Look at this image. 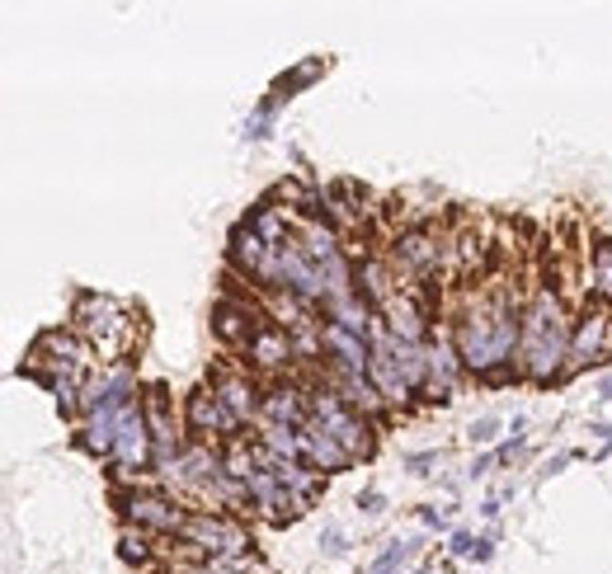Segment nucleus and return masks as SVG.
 Wrapping results in <instances>:
<instances>
[{
    "label": "nucleus",
    "instance_id": "1",
    "mask_svg": "<svg viewBox=\"0 0 612 574\" xmlns=\"http://www.w3.org/2000/svg\"><path fill=\"white\" fill-rule=\"evenodd\" d=\"M132 518L137 523H151V528H175L179 523V513L160 499H132Z\"/></svg>",
    "mask_w": 612,
    "mask_h": 574
},
{
    "label": "nucleus",
    "instance_id": "2",
    "mask_svg": "<svg viewBox=\"0 0 612 574\" xmlns=\"http://www.w3.org/2000/svg\"><path fill=\"white\" fill-rule=\"evenodd\" d=\"M189 419L199 424V428H212V424L221 419V409H217V400H212V396H203V391H199V396H193V405H189Z\"/></svg>",
    "mask_w": 612,
    "mask_h": 574
},
{
    "label": "nucleus",
    "instance_id": "5",
    "mask_svg": "<svg viewBox=\"0 0 612 574\" xmlns=\"http://www.w3.org/2000/svg\"><path fill=\"white\" fill-rule=\"evenodd\" d=\"M471 438H481V443H485V438H495V419H481L476 428H471Z\"/></svg>",
    "mask_w": 612,
    "mask_h": 574
},
{
    "label": "nucleus",
    "instance_id": "4",
    "mask_svg": "<svg viewBox=\"0 0 612 574\" xmlns=\"http://www.w3.org/2000/svg\"><path fill=\"white\" fill-rule=\"evenodd\" d=\"M410 556H414V546H396V551H386V556H382V560H377L368 574H396V569H401Z\"/></svg>",
    "mask_w": 612,
    "mask_h": 574
},
{
    "label": "nucleus",
    "instance_id": "3",
    "mask_svg": "<svg viewBox=\"0 0 612 574\" xmlns=\"http://www.w3.org/2000/svg\"><path fill=\"white\" fill-rule=\"evenodd\" d=\"M594 268H598V292L612 297V240H603L594 250Z\"/></svg>",
    "mask_w": 612,
    "mask_h": 574
}]
</instances>
